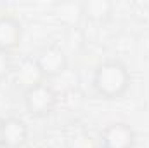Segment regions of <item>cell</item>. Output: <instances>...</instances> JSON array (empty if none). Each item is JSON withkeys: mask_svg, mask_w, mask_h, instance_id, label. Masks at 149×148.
<instances>
[{"mask_svg": "<svg viewBox=\"0 0 149 148\" xmlns=\"http://www.w3.org/2000/svg\"><path fill=\"white\" fill-rule=\"evenodd\" d=\"M33 59H35V65H37L43 80L56 78V77L63 75L68 70V65H70L66 51L56 42L43 45Z\"/></svg>", "mask_w": 149, "mask_h": 148, "instance_id": "obj_3", "label": "cell"}, {"mask_svg": "<svg viewBox=\"0 0 149 148\" xmlns=\"http://www.w3.org/2000/svg\"><path fill=\"white\" fill-rule=\"evenodd\" d=\"M23 23L14 14H0V52L12 54L23 42Z\"/></svg>", "mask_w": 149, "mask_h": 148, "instance_id": "obj_4", "label": "cell"}, {"mask_svg": "<svg viewBox=\"0 0 149 148\" xmlns=\"http://www.w3.org/2000/svg\"><path fill=\"white\" fill-rule=\"evenodd\" d=\"M12 73V63H10V54L0 52V82L5 80Z\"/></svg>", "mask_w": 149, "mask_h": 148, "instance_id": "obj_9", "label": "cell"}, {"mask_svg": "<svg viewBox=\"0 0 149 148\" xmlns=\"http://www.w3.org/2000/svg\"><path fill=\"white\" fill-rule=\"evenodd\" d=\"M130 85H132V75L128 66L116 58L104 59L94 70L92 87L102 99L108 101L121 99L128 92Z\"/></svg>", "mask_w": 149, "mask_h": 148, "instance_id": "obj_1", "label": "cell"}, {"mask_svg": "<svg viewBox=\"0 0 149 148\" xmlns=\"http://www.w3.org/2000/svg\"><path fill=\"white\" fill-rule=\"evenodd\" d=\"M97 148H104V147H101V145H99V147H97Z\"/></svg>", "mask_w": 149, "mask_h": 148, "instance_id": "obj_11", "label": "cell"}, {"mask_svg": "<svg viewBox=\"0 0 149 148\" xmlns=\"http://www.w3.org/2000/svg\"><path fill=\"white\" fill-rule=\"evenodd\" d=\"M101 147L104 148H134L135 131L127 122H113L101 132Z\"/></svg>", "mask_w": 149, "mask_h": 148, "instance_id": "obj_5", "label": "cell"}, {"mask_svg": "<svg viewBox=\"0 0 149 148\" xmlns=\"http://www.w3.org/2000/svg\"><path fill=\"white\" fill-rule=\"evenodd\" d=\"M2 127H3V118L0 117V148H2Z\"/></svg>", "mask_w": 149, "mask_h": 148, "instance_id": "obj_10", "label": "cell"}, {"mask_svg": "<svg viewBox=\"0 0 149 148\" xmlns=\"http://www.w3.org/2000/svg\"><path fill=\"white\" fill-rule=\"evenodd\" d=\"M114 12V4L109 0H85L80 4V14L94 23L108 21Z\"/></svg>", "mask_w": 149, "mask_h": 148, "instance_id": "obj_7", "label": "cell"}, {"mask_svg": "<svg viewBox=\"0 0 149 148\" xmlns=\"http://www.w3.org/2000/svg\"><path fill=\"white\" fill-rule=\"evenodd\" d=\"M30 127L21 117L3 118L2 127V148H23L28 143Z\"/></svg>", "mask_w": 149, "mask_h": 148, "instance_id": "obj_6", "label": "cell"}, {"mask_svg": "<svg viewBox=\"0 0 149 148\" xmlns=\"http://www.w3.org/2000/svg\"><path fill=\"white\" fill-rule=\"evenodd\" d=\"M12 73H14L16 84L21 85L23 91L28 89V87H31L33 84L43 80L42 75H40V72H38L37 65H35V59H33V58H31V59H24L17 68H12Z\"/></svg>", "mask_w": 149, "mask_h": 148, "instance_id": "obj_8", "label": "cell"}, {"mask_svg": "<svg viewBox=\"0 0 149 148\" xmlns=\"http://www.w3.org/2000/svg\"><path fill=\"white\" fill-rule=\"evenodd\" d=\"M23 103L31 117L45 118L57 106V92L47 80H42L23 91Z\"/></svg>", "mask_w": 149, "mask_h": 148, "instance_id": "obj_2", "label": "cell"}]
</instances>
